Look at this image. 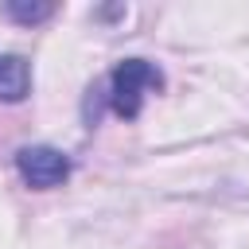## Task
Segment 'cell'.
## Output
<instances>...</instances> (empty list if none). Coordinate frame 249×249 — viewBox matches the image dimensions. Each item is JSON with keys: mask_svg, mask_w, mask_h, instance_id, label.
Listing matches in <instances>:
<instances>
[{"mask_svg": "<svg viewBox=\"0 0 249 249\" xmlns=\"http://www.w3.org/2000/svg\"><path fill=\"white\" fill-rule=\"evenodd\" d=\"M31 93V62L23 54H0V101L16 105Z\"/></svg>", "mask_w": 249, "mask_h": 249, "instance_id": "cell-3", "label": "cell"}, {"mask_svg": "<svg viewBox=\"0 0 249 249\" xmlns=\"http://www.w3.org/2000/svg\"><path fill=\"white\" fill-rule=\"evenodd\" d=\"M16 171L31 191H54L70 179V156L51 144H27L16 152Z\"/></svg>", "mask_w": 249, "mask_h": 249, "instance_id": "cell-2", "label": "cell"}, {"mask_svg": "<svg viewBox=\"0 0 249 249\" xmlns=\"http://www.w3.org/2000/svg\"><path fill=\"white\" fill-rule=\"evenodd\" d=\"M105 86H109V93H105L109 109H113L117 117L132 121V117H140L148 93H160V89H163V74H160V66L148 62V58H124V62L113 66V74H109Z\"/></svg>", "mask_w": 249, "mask_h": 249, "instance_id": "cell-1", "label": "cell"}, {"mask_svg": "<svg viewBox=\"0 0 249 249\" xmlns=\"http://www.w3.org/2000/svg\"><path fill=\"white\" fill-rule=\"evenodd\" d=\"M0 12L12 19V23H23V27H35V23H43V19H51L54 16V4H27V0H8V4H0Z\"/></svg>", "mask_w": 249, "mask_h": 249, "instance_id": "cell-4", "label": "cell"}]
</instances>
